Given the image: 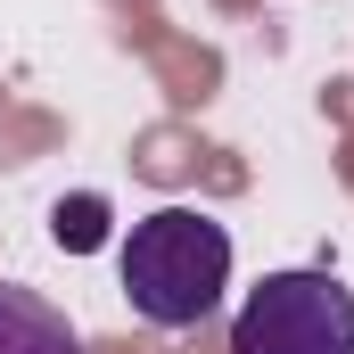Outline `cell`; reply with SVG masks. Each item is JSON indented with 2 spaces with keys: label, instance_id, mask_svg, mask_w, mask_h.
I'll list each match as a JSON object with an SVG mask.
<instances>
[{
  "label": "cell",
  "instance_id": "cell-4",
  "mask_svg": "<svg viewBox=\"0 0 354 354\" xmlns=\"http://www.w3.org/2000/svg\"><path fill=\"white\" fill-rule=\"evenodd\" d=\"M50 239H58L66 256H91V248H107V198H91V189L58 198V206H50Z\"/></svg>",
  "mask_w": 354,
  "mask_h": 354
},
{
  "label": "cell",
  "instance_id": "cell-2",
  "mask_svg": "<svg viewBox=\"0 0 354 354\" xmlns=\"http://www.w3.org/2000/svg\"><path fill=\"white\" fill-rule=\"evenodd\" d=\"M231 354H354V288L338 272H264L231 322Z\"/></svg>",
  "mask_w": 354,
  "mask_h": 354
},
{
  "label": "cell",
  "instance_id": "cell-1",
  "mask_svg": "<svg viewBox=\"0 0 354 354\" xmlns=\"http://www.w3.org/2000/svg\"><path fill=\"white\" fill-rule=\"evenodd\" d=\"M231 288V231L198 206H157L124 239V297L157 330H198Z\"/></svg>",
  "mask_w": 354,
  "mask_h": 354
},
{
  "label": "cell",
  "instance_id": "cell-3",
  "mask_svg": "<svg viewBox=\"0 0 354 354\" xmlns=\"http://www.w3.org/2000/svg\"><path fill=\"white\" fill-rule=\"evenodd\" d=\"M0 354H83V338H75V322L50 297L0 280Z\"/></svg>",
  "mask_w": 354,
  "mask_h": 354
}]
</instances>
